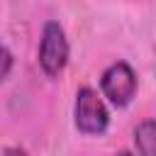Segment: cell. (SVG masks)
<instances>
[{"instance_id": "obj_1", "label": "cell", "mask_w": 156, "mask_h": 156, "mask_svg": "<svg viewBox=\"0 0 156 156\" xmlns=\"http://www.w3.org/2000/svg\"><path fill=\"white\" fill-rule=\"evenodd\" d=\"M68 61V41H66V34L61 29L58 22L49 20L41 29V41H39V66L46 76L56 78L63 66Z\"/></svg>"}, {"instance_id": "obj_2", "label": "cell", "mask_w": 156, "mask_h": 156, "mask_svg": "<svg viewBox=\"0 0 156 156\" xmlns=\"http://www.w3.org/2000/svg\"><path fill=\"white\" fill-rule=\"evenodd\" d=\"M110 124V115L105 102L93 88H80L76 95V127L83 134L100 136Z\"/></svg>"}, {"instance_id": "obj_3", "label": "cell", "mask_w": 156, "mask_h": 156, "mask_svg": "<svg viewBox=\"0 0 156 156\" xmlns=\"http://www.w3.org/2000/svg\"><path fill=\"white\" fill-rule=\"evenodd\" d=\"M100 88H102V95L115 107H124L132 102V98L136 93V73L127 61H117L105 68V73L100 78Z\"/></svg>"}, {"instance_id": "obj_4", "label": "cell", "mask_w": 156, "mask_h": 156, "mask_svg": "<svg viewBox=\"0 0 156 156\" xmlns=\"http://www.w3.org/2000/svg\"><path fill=\"white\" fill-rule=\"evenodd\" d=\"M134 146L139 156H156V122L144 119L134 129Z\"/></svg>"}, {"instance_id": "obj_5", "label": "cell", "mask_w": 156, "mask_h": 156, "mask_svg": "<svg viewBox=\"0 0 156 156\" xmlns=\"http://www.w3.org/2000/svg\"><path fill=\"white\" fill-rule=\"evenodd\" d=\"M10 71H12V54L5 44H0V83L10 76Z\"/></svg>"}, {"instance_id": "obj_6", "label": "cell", "mask_w": 156, "mask_h": 156, "mask_svg": "<svg viewBox=\"0 0 156 156\" xmlns=\"http://www.w3.org/2000/svg\"><path fill=\"white\" fill-rule=\"evenodd\" d=\"M5 156H27V151L20 146H10V149H5Z\"/></svg>"}, {"instance_id": "obj_7", "label": "cell", "mask_w": 156, "mask_h": 156, "mask_svg": "<svg viewBox=\"0 0 156 156\" xmlns=\"http://www.w3.org/2000/svg\"><path fill=\"white\" fill-rule=\"evenodd\" d=\"M117 156H134V154H129V151H119Z\"/></svg>"}]
</instances>
